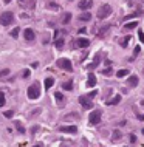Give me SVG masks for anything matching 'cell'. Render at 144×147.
Instances as JSON below:
<instances>
[{"label": "cell", "instance_id": "obj_1", "mask_svg": "<svg viewBox=\"0 0 144 147\" xmlns=\"http://www.w3.org/2000/svg\"><path fill=\"white\" fill-rule=\"evenodd\" d=\"M112 11H113L112 6L107 5V3H104V5L98 9V14H96V16H98V19H105V17H109V16L112 14Z\"/></svg>", "mask_w": 144, "mask_h": 147}, {"label": "cell", "instance_id": "obj_2", "mask_svg": "<svg viewBox=\"0 0 144 147\" xmlns=\"http://www.w3.org/2000/svg\"><path fill=\"white\" fill-rule=\"evenodd\" d=\"M12 22H14V14H12L11 11L3 12V14L0 16V23H2L3 26H9V25H12Z\"/></svg>", "mask_w": 144, "mask_h": 147}, {"label": "cell", "instance_id": "obj_3", "mask_svg": "<svg viewBox=\"0 0 144 147\" xmlns=\"http://www.w3.org/2000/svg\"><path fill=\"white\" fill-rule=\"evenodd\" d=\"M56 65L59 67V68H62V70H65V71H73V65H71V62H70V59H65V57H60V59H57V62H56Z\"/></svg>", "mask_w": 144, "mask_h": 147}, {"label": "cell", "instance_id": "obj_4", "mask_svg": "<svg viewBox=\"0 0 144 147\" xmlns=\"http://www.w3.org/2000/svg\"><path fill=\"white\" fill-rule=\"evenodd\" d=\"M40 96V90H39V84L34 82L28 87V98L29 99H37Z\"/></svg>", "mask_w": 144, "mask_h": 147}, {"label": "cell", "instance_id": "obj_5", "mask_svg": "<svg viewBox=\"0 0 144 147\" xmlns=\"http://www.w3.org/2000/svg\"><path fill=\"white\" fill-rule=\"evenodd\" d=\"M88 121H90V124H92V126L99 124V122H101V112H99V110L92 112V113H90V116H88Z\"/></svg>", "mask_w": 144, "mask_h": 147}, {"label": "cell", "instance_id": "obj_6", "mask_svg": "<svg viewBox=\"0 0 144 147\" xmlns=\"http://www.w3.org/2000/svg\"><path fill=\"white\" fill-rule=\"evenodd\" d=\"M23 37H25V40L33 42V40L36 39V34H34V31H33L31 28H26V29L23 31Z\"/></svg>", "mask_w": 144, "mask_h": 147}, {"label": "cell", "instance_id": "obj_7", "mask_svg": "<svg viewBox=\"0 0 144 147\" xmlns=\"http://www.w3.org/2000/svg\"><path fill=\"white\" fill-rule=\"evenodd\" d=\"M79 104H81L84 109H92V107H93V104L90 102V98H88V96H81V98H79Z\"/></svg>", "mask_w": 144, "mask_h": 147}, {"label": "cell", "instance_id": "obj_8", "mask_svg": "<svg viewBox=\"0 0 144 147\" xmlns=\"http://www.w3.org/2000/svg\"><path fill=\"white\" fill-rule=\"evenodd\" d=\"M59 130L64 132V133H76L78 127H74V126H62V127H59Z\"/></svg>", "mask_w": 144, "mask_h": 147}, {"label": "cell", "instance_id": "obj_9", "mask_svg": "<svg viewBox=\"0 0 144 147\" xmlns=\"http://www.w3.org/2000/svg\"><path fill=\"white\" fill-rule=\"evenodd\" d=\"M76 45H78V47H81V48H87V47L90 45V40H88V39H85V37H79V39L76 40Z\"/></svg>", "mask_w": 144, "mask_h": 147}, {"label": "cell", "instance_id": "obj_10", "mask_svg": "<svg viewBox=\"0 0 144 147\" xmlns=\"http://www.w3.org/2000/svg\"><path fill=\"white\" fill-rule=\"evenodd\" d=\"M92 5H93L92 0H81L78 6H79L81 9H88V8H92Z\"/></svg>", "mask_w": 144, "mask_h": 147}, {"label": "cell", "instance_id": "obj_11", "mask_svg": "<svg viewBox=\"0 0 144 147\" xmlns=\"http://www.w3.org/2000/svg\"><path fill=\"white\" fill-rule=\"evenodd\" d=\"M95 85H96V78H95L93 73H90L88 79H87V87H95Z\"/></svg>", "mask_w": 144, "mask_h": 147}, {"label": "cell", "instance_id": "obj_12", "mask_svg": "<svg viewBox=\"0 0 144 147\" xmlns=\"http://www.w3.org/2000/svg\"><path fill=\"white\" fill-rule=\"evenodd\" d=\"M127 84L130 85V87H137L138 85V76H135V74H132L129 79H127Z\"/></svg>", "mask_w": 144, "mask_h": 147}, {"label": "cell", "instance_id": "obj_13", "mask_svg": "<svg viewBox=\"0 0 144 147\" xmlns=\"http://www.w3.org/2000/svg\"><path fill=\"white\" fill-rule=\"evenodd\" d=\"M79 20H81V22H90V20H92V14H90V12H84V14H81Z\"/></svg>", "mask_w": 144, "mask_h": 147}, {"label": "cell", "instance_id": "obj_14", "mask_svg": "<svg viewBox=\"0 0 144 147\" xmlns=\"http://www.w3.org/2000/svg\"><path fill=\"white\" fill-rule=\"evenodd\" d=\"M70 20H71V14H70V12H65V14H64V17L60 19L62 25H67V23H68Z\"/></svg>", "mask_w": 144, "mask_h": 147}, {"label": "cell", "instance_id": "obj_15", "mask_svg": "<svg viewBox=\"0 0 144 147\" xmlns=\"http://www.w3.org/2000/svg\"><path fill=\"white\" fill-rule=\"evenodd\" d=\"M53 84H54V78H47V79H45V90L51 88Z\"/></svg>", "mask_w": 144, "mask_h": 147}, {"label": "cell", "instance_id": "obj_16", "mask_svg": "<svg viewBox=\"0 0 144 147\" xmlns=\"http://www.w3.org/2000/svg\"><path fill=\"white\" fill-rule=\"evenodd\" d=\"M118 102H121V95H116L112 101H107V104H109V105H116Z\"/></svg>", "mask_w": 144, "mask_h": 147}, {"label": "cell", "instance_id": "obj_17", "mask_svg": "<svg viewBox=\"0 0 144 147\" xmlns=\"http://www.w3.org/2000/svg\"><path fill=\"white\" fill-rule=\"evenodd\" d=\"M121 136H123V133H121L119 130H115V132H113V135H112V141H119V140H121Z\"/></svg>", "mask_w": 144, "mask_h": 147}, {"label": "cell", "instance_id": "obj_18", "mask_svg": "<svg viewBox=\"0 0 144 147\" xmlns=\"http://www.w3.org/2000/svg\"><path fill=\"white\" fill-rule=\"evenodd\" d=\"M99 60H101V54H96V56H95V59H93V62H92V65H90V68L98 67V65H99Z\"/></svg>", "mask_w": 144, "mask_h": 147}, {"label": "cell", "instance_id": "obj_19", "mask_svg": "<svg viewBox=\"0 0 144 147\" xmlns=\"http://www.w3.org/2000/svg\"><path fill=\"white\" fill-rule=\"evenodd\" d=\"M62 88H64V90H68V91H71V90H73V82H71V81H68V82H64V84H62Z\"/></svg>", "mask_w": 144, "mask_h": 147}, {"label": "cell", "instance_id": "obj_20", "mask_svg": "<svg viewBox=\"0 0 144 147\" xmlns=\"http://www.w3.org/2000/svg\"><path fill=\"white\" fill-rule=\"evenodd\" d=\"M138 26V22H132V23H126L124 25V29H133Z\"/></svg>", "mask_w": 144, "mask_h": 147}, {"label": "cell", "instance_id": "obj_21", "mask_svg": "<svg viewBox=\"0 0 144 147\" xmlns=\"http://www.w3.org/2000/svg\"><path fill=\"white\" fill-rule=\"evenodd\" d=\"M54 45H56V48H57V50H62V48H64V39H56Z\"/></svg>", "mask_w": 144, "mask_h": 147}, {"label": "cell", "instance_id": "obj_22", "mask_svg": "<svg viewBox=\"0 0 144 147\" xmlns=\"http://www.w3.org/2000/svg\"><path fill=\"white\" fill-rule=\"evenodd\" d=\"M129 40H130V36H126V37L121 40V47H123V48H126V47L129 45Z\"/></svg>", "mask_w": 144, "mask_h": 147}, {"label": "cell", "instance_id": "obj_23", "mask_svg": "<svg viewBox=\"0 0 144 147\" xmlns=\"http://www.w3.org/2000/svg\"><path fill=\"white\" fill-rule=\"evenodd\" d=\"M127 74H129V70H119V71L116 73L118 78H124V76H127Z\"/></svg>", "mask_w": 144, "mask_h": 147}, {"label": "cell", "instance_id": "obj_24", "mask_svg": "<svg viewBox=\"0 0 144 147\" xmlns=\"http://www.w3.org/2000/svg\"><path fill=\"white\" fill-rule=\"evenodd\" d=\"M3 116H5V118H8V119H11V118L14 116V112H12V110H6V112L3 113Z\"/></svg>", "mask_w": 144, "mask_h": 147}, {"label": "cell", "instance_id": "obj_25", "mask_svg": "<svg viewBox=\"0 0 144 147\" xmlns=\"http://www.w3.org/2000/svg\"><path fill=\"white\" fill-rule=\"evenodd\" d=\"M8 74H9V70H8V68H6V70H2V71H0V79H5Z\"/></svg>", "mask_w": 144, "mask_h": 147}, {"label": "cell", "instance_id": "obj_26", "mask_svg": "<svg viewBox=\"0 0 144 147\" xmlns=\"http://www.w3.org/2000/svg\"><path fill=\"white\" fill-rule=\"evenodd\" d=\"M16 127H17V132H20V133H25V129H23V126H22L20 122H16Z\"/></svg>", "mask_w": 144, "mask_h": 147}, {"label": "cell", "instance_id": "obj_27", "mask_svg": "<svg viewBox=\"0 0 144 147\" xmlns=\"http://www.w3.org/2000/svg\"><path fill=\"white\" fill-rule=\"evenodd\" d=\"M19 31H20V29H19V28H14V29H12V31H11V37H14V39H16V37H17V36H19Z\"/></svg>", "mask_w": 144, "mask_h": 147}, {"label": "cell", "instance_id": "obj_28", "mask_svg": "<svg viewBox=\"0 0 144 147\" xmlns=\"http://www.w3.org/2000/svg\"><path fill=\"white\" fill-rule=\"evenodd\" d=\"M5 95H3V91H0V107H3L5 105Z\"/></svg>", "mask_w": 144, "mask_h": 147}, {"label": "cell", "instance_id": "obj_29", "mask_svg": "<svg viewBox=\"0 0 144 147\" xmlns=\"http://www.w3.org/2000/svg\"><path fill=\"white\" fill-rule=\"evenodd\" d=\"M54 99H56V101H64V95H62V93H56V95H54Z\"/></svg>", "mask_w": 144, "mask_h": 147}, {"label": "cell", "instance_id": "obj_30", "mask_svg": "<svg viewBox=\"0 0 144 147\" xmlns=\"http://www.w3.org/2000/svg\"><path fill=\"white\" fill-rule=\"evenodd\" d=\"M47 8H51V9H59L57 5H53V3H47Z\"/></svg>", "mask_w": 144, "mask_h": 147}, {"label": "cell", "instance_id": "obj_31", "mask_svg": "<svg viewBox=\"0 0 144 147\" xmlns=\"http://www.w3.org/2000/svg\"><path fill=\"white\" fill-rule=\"evenodd\" d=\"M133 51H135V53H133V57H137V56L140 54V51H141V48H140V47H135V50H133Z\"/></svg>", "mask_w": 144, "mask_h": 147}, {"label": "cell", "instance_id": "obj_32", "mask_svg": "<svg viewBox=\"0 0 144 147\" xmlns=\"http://www.w3.org/2000/svg\"><path fill=\"white\" fill-rule=\"evenodd\" d=\"M138 37H140V42H143L144 43V33L143 31H138Z\"/></svg>", "mask_w": 144, "mask_h": 147}, {"label": "cell", "instance_id": "obj_33", "mask_svg": "<svg viewBox=\"0 0 144 147\" xmlns=\"http://www.w3.org/2000/svg\"><path fill=\"white\" fill-rule=\"evenodd\" d=\"M96 95H98V90H95V91H90V93H88V98L92 99V98H95Z\"/></svg>", "mask_w": 144, "mask_h": 147}, {"label": "cell", "instance_id": "obj_34", "mask_svg": "<svg viewBox=\"0 0 144 147\" xmlns=\"http://www.w3.org/2000/svg\"><path fill=\"white\" fill-rule=\"evenodd\" d=\"M22 76H23V78H29V70H23Z\"/></svg>", "mask_w": 144, "mask_h": 147}, {"label": "cell", "instance_id": "obj_35", "mask_svg": "<svg viewBox=\"0 0 144 147\" xmlns=\"http://www.w3.org/2000/svg\"><path fill=\"white\" fill-rule=\"evenodd\" d=\"M78 33H79V34H85V33H87V28H79Z\"/></svg>", "mask_w": 144, "mask_h": 147}, {"label": "cell", "instance_id": "obj_36", "mask_svg": "<svg viewBox=\"0 0 144 147\" xmlns=\"http://www.w3.org/2000/svg\"><path fill=\"white\" fill-rule=\"evenodd\" d=\"M112 73V68H105L104 71H102V74H110Z\"/></svg>", "mask_w": 144, "mask_h": 147}, {"label": "cell", "instance_id": "obj_37", "mask_svg": "<svg viewBox=\"0 0 144 147\" xmlns=\"http://www.w3.org/2000/svg\"><path fill=\"white\" fill-rule=\"evenodd\" d=\"M137 141V136L135 135H130V143H135Z\"/></svg>", "mask_w": 144, "mask_h": 147}, {"label": "cell", "instance_id": "obj_38", "mask_svg": "<svg viewBox=\"0 0 144 147\" xmlns=\"http://www.w3.org/2000/svg\"><path fill=\"white\" fill-rule=\"evenodd\" d=\"M37 127H39V126H34V129H31V133H36V132H37Z\"/></svg>", "mask_w": 144, "mask_h": 147}, {"label": "cell", "instance_id": "obj_39", "mask_svg": "<svg viewBox=\"0 0 144 147\" xmlns=\"http://www.w3.org/2000/svg\"><path fill=\"white\" fill-rule=\"evenodd\" d=\"M57 36H59V31H57V29H56V31H54V40H56V39H57Z\"/></svg>", "mask_w": 144, "mask_h": 147}, {"label": "cell", "instance_id": "obj_40", "mask_svg": "<svg viewBox=\"0 0 144 147\" xmlns=\"http://www.w3.org/2000/svg\"><path fill=\"white\" fill-rule=\"evenodd\" d=\"M31 67H33V68H37V67H39V62H34V64H33Z\"/></svg>", "mask_w": 144, "mask_h": 147}, {"label": "cell", "instance_id": "obj_41", "mask_svg": "<svg viewBox=\"0 0 144 147\" xmlns=\"http://www.w3.org/2000/svg\"><path fill=\"white\" fill-rule=\"evenodd\" d=\"M138 119H140V121H144V115H138Z\"/></svg>", "mask_w": 144, "mask_h": 147}, {"label": "cell", "instance_id": "obj_42", "mask_svg": "<svg viewBox=\"0 0 144 147\" xmlns=\"http://www.w3.org/2000/svg\"><path fill=\"white\" fill-rule=\"evenodd\" d=\"M141 105H143V107H144V99H143V101H141Z\"/></svg>", "mask_w": 144, "mask_h": 147}, {"label": "cell", "instance_id": "obj_43", "mask_svg": "<svg viewBox=\"0 0 144 147\" xmlns=\"http://www.w3.org/2000/svg\"><path fill=\"white\" fill-rule=\"evenodd\" d=\"M9 2H11V0H5V3H9Z\"/></svg>", "mask_w": 144, "mask_h": 147}, {"label": "cell", "instance_id": "obj_44", "mask_svg": "<svg viewBox=\"0 0 144 147\" xmlns=\"http://www.w3.org/2000/svg\"><path fill=\"white\" fill-rule=\"evenodd\" d=\"M33 147H42V146H40V144H37V146H33Z\"/></svg>", "mask_w": 144, "mask_h": 147}, {"label": "cell", "instance_id": "obj_45", "mask_svg": "<svg viewBox=\"0 0 144 147\" xmlns=\"http://www.w3.org/2000/svg\"><path fill=\"white\" fill-rule=\"evenodd\" d=\"M141 132H143V135H144V129H143V130H141Z\"/></svg>", "mask_w": 144, "mask_h": 147}, {"label": "cell", "instance_id": "obj_46", "mask_svg": "<svg viewBox=\"0 0 144 147\" xmlns=\"http://www.w3.org/2000/svg\"><path fill=\"white\" fill-rule=\"evenodd\" d=\"M19 2H22V0H19Z\"/></svg>", "mask_w": 144, "mask_h": 147}, {"label": "cell", "instance_id": "obj_47", "mask_svg": "<svg viewBox=\"0 0 144 147\" xmlns=\"http://www.w3.org/2000/svg\"><path fill=\"white\" fill-rule=\"evenodd\" d=\"M70 2H71V0H70Z\"/></svg>", "mask_w": 144, "mask_h": 147}, {"label": "cell", "instance_id": "obj_48", "mask_svg": "<svg viewBox=\"0 0 144 147\" xmlns=\"http://www.w3.org/2000/svg\"><path fill=\"white\" fill-rule=\"evenodd\" d=\"M124 147H126V146H124Z\"/></svg>", "mask_w": 144, "mask_h": 147}]
</instances>
